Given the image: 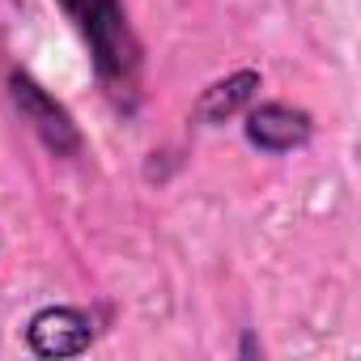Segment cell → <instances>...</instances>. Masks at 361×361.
I'll return each instance as SVG.
<instances>
[{"mask_svg":"<svg viewBox=\"0 0 361 361\" xmlns=\"http://www.w3.org/2000/svg\"><path fill=\"white\" fill-rule=\"evenodd\" d=\"M255 90H259V73H234V77H226V81H217V85L204 90L196 115H200L204 123H221V119L238 115V111L255 98Z\"/></svg>","mask_w":361,"mask_h":361,"instance_id":"5b68a950","label":"cell"},{"mask_svg":"<svg viewBox=\"0 0 361 361\" xmlns=\"http://www.w3.org/2000/svg\"><path fill=\"white\" fill-rule=\"evenodd\" d=\"M26 336L39 357H77L94 340V319L77 306H47L30 319Z\"/></svg>","mask_w":361,"mask_h":361,"instance_id":"3957f363","label":"cell"},{"mask_svg":"<svg viewBox=\"0 0 361 361\" xmlns=\"http://www.w3.org/2000/svg\"><path fill=\"white\" fill-rule=\"evenodd\" d=\"M64 13L77 22V30L85 35L90 51H94V68L106 85H132L136 81V64H140V47L132 39V26L123 18L119 0H60Z\"/></svg>","mask_w":361,"mask_h":361,"instance_id":"6da1fadb","label":"cell"},{"mask_svg":"<svg viewBox=\"0 0 361 361\" xmlns=\"http://www.w3.org/2000/svg\"><path fill=\"white\" fill-rule=\"evenodd\" d=\"M247 136H251V145H259L268 153H285L310 136V115L293 111L285 102H264L247 115Z\"/></svg>","mask_w":361,"mask_h":361,"instance_id":"277c9868","label":"cell"},{"mask_svg":"<svg viewBox=\"0 0 361 361\" xmlns=\"http://www.w3.org/2000/svg\"><path fill=\"white\" fill-rule=\"evenodd\" d=\"M9 98H13V106H18V115L43 136V145L47 149H56V153H73L77 145H81V136H77V123H73V115L35 81V77H26V73H13L9 77Z\"/></svg>","mask_w":361,"mask_h":361,"instance_id":"7a4b0ae2","label":"cell"}]
</instances>
